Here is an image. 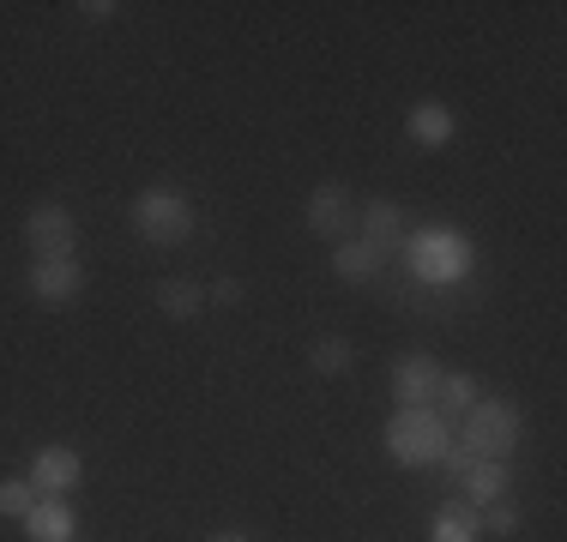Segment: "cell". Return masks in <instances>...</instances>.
Listing matches in <instances>:
<instances>
[{
	"label": "cell",
	"mask_w": 567,
	"mask_h": 542,
	"mask_svg": "<svg viewBox=\"0 0 567 542\" xmlns=\"http://www.w3.org/2000/svg\"><path fill=\"white\" fill-rule=\"evenodd\" d=\"M37 500H43V494H37L24 477H0V519H19V524H24Z\"/></svg>",
	"instance_id": "obj_20"
},
{
	"label": "cell",
	"mask_w": 567,
	"mask_h": 542,
	"mask_svg": "<svg viewBox=\"0 0 567 542\" xmlns=\"http://www.w3.org/2000/svg\"><path fill=\"white\" fill-rule=\"evenodd\" d=\"M212 542H254V536H248V531H218Z\"/></svg>",
	"instance_id": "obj_24"
},
{
	"label": "cell",
	"mask_w": 567,
	"mask_h": 542,
	"mask_svg": "<svg viewBox=\"0 0 567 542\" xmlns=\"http://www.w3.org/2000/svg\"><path fill=\"white\" fill-rule=\"evenodd\" d=\"M308 229H315L320 241H350L357 236V199H350V187L344 181H320L315 194H308Z\"/></svg>",
	"instance_id": "obj_6"
},
{
	"label": "cell",
	"mask_w": 567,
	"mask_h": 542,
	"mask_svg": "<svg viewBox=\"0 0 567 542\" xmlns=\"http://www.w3.org/2000/svg\"><path fill=\"white\" fill-rule=\"evenodd\" d=\"M127 223H133V236H140L145 248H182V241H194V229H199V206L182 194V187H145V194H133Z\"/></svg>",
	"instance_id": "obj_2"
},
{
	"label": "cell",
	"mask_w": 567,
	"mask_h": 542,
	"mask_svg": "<svg viewBox=\"0 0 567 542\" xmlns=\"http://www.w3.org/2000/svg\"><path fill=\"white\" fill-rule=\"evenodd\" d=\"M332 271H339V283H357V290H369V283L386 278V253H374L369 241H332Z\"/></svg>",
	"instance_id": "obj_12"
},
{
	"label": "cell",
	"mask_w": 567,
	"mask_h": 542,
	"mask_svg": "<svg viewBox=\"0 0 567 542\" xmlns=\"http://www.w3.org/2000/svg\"><path fill=\"white\" fill-rule=\"evenodd\" d=\"M525 434V416L513 398H477V410L465 416V423L453 428L458 446H471L477 458H513V446H519Z\"/></svg>",
	"instance_id": "obj_4"
},
{
	"label": "cell",
	"mask_w": 567,
	"mask_h": 542,
	"mask_svg": "<svg viewBox=\"0 0 567 542\" xmlns=\"http://www.w3.org/2000/svg\"><path fill=\"white\" fill-rule=\"evenodd\" d=\"M350 362H357V344H350V337H339V332H327V337H315V344H308V368L327 374V379L350 374Z\"/></svg>",
	"instance_id": "obj_18"
},
{
	"label": "cell",
	"mask_w": 567,
	"mask_h": 542,
	"mask_svg": "<svg viewBox=\"0 0 567 542\" xmlns=\"http://www.w3.org/2000/svg\"><path fill=\"white\" fill-rule=\"evenodd\" d=\"M241 302H248V283L241 278H218L206 290V308H241Z\"/></svg>",
	"instance_id": "obj_22"
},
{
	"label": "cell",
	"mask_w": 567,
	"mask_h": 542,
	"mask_svg": "<svg viewBox=\"0 0 567 542\" xmlns=\"http://www.w3.org/2000/svg\"><path fill=\"white\" fill-rule=\"evenodd\" d=\"M399 271L423 290H441L453 295L458 283L477 278V241L453 223H423V229H404L399 241Z\"/></svg>",
	"instance_id": "obj_1"
},
{
	"label": "cell",
	"mask_w": 567,
	"mask_h": 542,
	"mask_svg": "<svg viewBox=\"0 0 567 542\" xmlns=\"http://www.w3.org/2000/svg\"><path fill=\"white\" fill-rule=\"evenodd\" d=\"M381 440H386V458H393V465L435 470L441 452L453 446V428L441 423L435 410H393V416H386V428H381Z\"/></svg>",
	"instance_id": "obj_3"
},
{
	"label": "cell",
	"mask_w": 567,
	"mask_h": 542,
	"mask_svg": "<svg viewBox=\"0 0 567 542\" xmlns=\"http://www.w3.org/2000/svg\"><path fill=\"white\" fill-rule=\"evenodd\" d=\"M24 482H31L43 500H61V494H73V488L85 482V458H79V446H37Z\"/></svg>",
	"instance_id": "obj_7"
},
{
	"label": "cell",
	"mask_w": 567,
	"mask_h": 542,
	"mask_svg": "<svg viewBox=\"0 0 567 542\" xmlns=\"http://www.w3.org/2000/svg\"><path fill=\"white\" fill-rule=\"evenodd\" d=\"M435 386H441V362L435 356H404L393 368L399 410H429V404H435Z\"/></svg>",
	"instance_id": "obj_10"
},
{
	"label": "cell",
	"mask_w": 567,
	"mask_h": 542,
	"mask_svg": "<svg viewBox=\"0 0 567 542\" xmlns=\"http://www.w3.org/2000/svg\"><path fill=\"white\" fill-rule=\"evenodd\" d=\"M471 465H477V452L453 440L447 452H441V465H435V470H441V482H447V488H458V482H465V470H471Z\"/></svg>",
	"instance_id": "obj_21"
},
{
	"label": "cell",
	"mask_w": 567,
	"mask_h": 542,
	"mask_svg": "<svg viewBox=\"0 0 567 542\" xmlns=\"http://www.w3.org/2000/svg\"><path fill=\"white\" fill-rule=\"evenodd\" d=\"M519 524H525V512L513 507L507 494H502V500H489V507H477V531H483V536H513Z\"/></svg>",
	"instance_id": "obj_19"
},
{
	"label": "cell",
	"mask_w": 567,
	"mask_h": 542,
	"mask_svg": "<svg viewBox=\"0 0 567 542\" xmlns=\"http://www.w3.org/2000/svg\"><path fill=\"white\" fill-rule=\"evenodd\" d=\"M513 488V470H507V458H477V465L465 470V482L453 488L465 507H489V500H502Z\"/></svg>",
	"instance_id": "obj_14"
},
{
	"label": "cell",
	"mask_w": 567,
	"mask_h": 542,
	"mask_svg": "<svg viewBox=\"0 0 567 542\" xmlns=\"http://www.w3.org/2000/svg\"><path fill=\"white\" fill-rule=\"evenodd\" d=\"M24 283H31V295L43 308H73L79 290H85V265L79 260H31Z\"/></svg>",
	"instance_id": "obj_8"
},
{
	"label": "cell",
	"mask_w": 567,
	"mask_h": 542,
	"mask_svg": "<svg viewBox=\"0 0 567 542\" xmlns=\"http://www.w3.org/2000/svg\"><path fill=\"white\" fill-rule=\"evenodd\" d=\"M73 531H79V519L66 500H37L31 519H24V536L31 542H73Z\"/></svg>",
	"instance_id": "obj_16"
},
{
	"label": "cell",
	"mask_w": 567,
	"mask_h": 542,
	"mask_svg": "<svg viewBox=\"0 0 567 542\" xmlns=\"http://www.w3.org/2000/svg\"><path fill=\"white\" fill-rule=\"evenodd\" d=\"M357 241H369L374 253L393 260L399 241H404V206H399V199H369V206L357 211Z\"/></svg>",
	"instance_id": "obj_9"
},
{
	"label": "cell",
	"mask_w": 567,
	"mask_h": 542,
	"mask_svg": "<svg viewBox=\"0 0 567 542\" xmlns=\"http://www.w3.org/2000/svg\"><path fill=\"white\" fill-rule=\"evenodd\" d=\"M152 302H157V314L164 320H199L206 314V283H194V278H164L152 290Z\"/></svg>",
	"instance_id": "obj_15"
},
{
	"label": "cell",
	"mask_w": 567,
	"mask_h": 542,
	"mask_svg": "<svg viewBox=\"0 0 567 542\" xmlns=\"http://www.w3.org/2000/svg\"><path fill=\"white\" fill-rule=\"evenodd\" d=\"M404 133H411V145H423V152H441V145H453L458 121H453V108L441 97H423L411 108V121H404Z\"/></svg>",
	"instance_id": "obj_13"
},
{
	"label": "cell",
	"mask_w": 567,
	"mask_h": 542,
	"mask_svg": "<svg viewBox=\"0 0 567 542\" xmlns=\"http://www.w3.org/2000/svg\"><path fill=\"white\" fill-rule=\"evenodd\" d=\"M79 12H85L91 24H110L115 12H121V7H115V0H79Z\"/></svg>",
	"instance_id": "obj_23"
},
{
	"label": "cell",
	"mask_w": 567,
	"mask_h": 542,
	"mask_svg": "<svg viewBox=\"0 0 567 542\" xmlns=\"http://www.w3.org/2000/svg\"><path fill=\"white\" fill-rule=\"evenodd\" d=\"M24 241H31V260H73V248H79L73 211H66L61 199L31 206V217H24Z\"/></svg>",
	"instance_id": "obj_5"
},
{
	"label": "cell",
	"mask_w": 567,
	"mask_h": 542,
	"mask_svg": "<svg viewBox=\"0 0 567 542\" xmlns=\"http://www.w3.org/2000/svg\"><path fill=\"white\" fill-rule=\"evenodd\" d=\"M477 398H483V379H477V374H465V368H441V386H435V404H429V410H435L447 428H458L471 410H477Z\"/></svg>",
	"instance_id": "obj_11"
},
{
	"label": "cell",
	"mask_w": 567,
	"mask_h": 542,
	"mask_svg": "<svg viewBox=\"0 0 567 542\" xmlns=\"http://www.w3.org/2000/svg\"><path fill=\"white\" fill-rule=\"evenodd\" d=\"M429 542H483V531H477V507H465V500H447V507H435V519H429Z\"/></svg>",
	"instance_id": "obj_17"
}]
</instances>
